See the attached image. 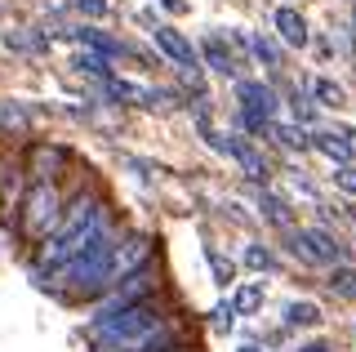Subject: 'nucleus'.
<instances>
[{"instance_id":"f257e3e1","label":"nucleus","mask_w":356,"mask_h":352,"mask_svg":"<svg viewBox=\"0 0 356 352\" xmlns=\"http://www.w3.org/2000/svg\"><path fill=\"white\" fill-rule=\"evenodd\" d=\"M98 241H107V210L98 201H89V196H76V201L67 205L63 223L44 237L40 268H63V263H72L76 255H85L89 246H98Z\"/></svg>"},{"instance_id":"f03ea898","label":"nucleus","mask_w":356,"mask_h":352,"mask_svg":"<svg viewBox=\"0 0 356 352\" xmlns=\"http://www.w3.org/2000/svg\"><path fill=\"white\" fill-rule=\"evenodd\" d=\"M111 259H116L111 237L98 241V246H89L85 255L63 263V290L67 294H98V290H107V285H116L111 281Z\"/></svg>"},{"instance_id":"7ed1b4c3","label":"nucleus","mask_w":356,"mask_h":352,"mask_svg":"<svg viewBox=\"0 0 356 352\" xmlns=\"http://www.w3.org/2000/svg\"><path fill=\"white\" fill-rule=\"evenodd\" d=\"M54 223H63V196L49 179H36L27 201H22V232L36 241V237H49Z\"/></svg>"},{"instance_id":"20e7f679","label":"nucleus","mask_w":356,"mask_h":352,"mask_svg":"<svg viewBox=\"0 0 356 352\" xmlns=\"http://www.w3.org/2000/svg\"><path fill=\"white\" fill-rule=\"evenodd\" d=\"M152 290H156V272H152V263H143V268L129 272L120 285H111V294L94 307V321H103V317H116V312H125V307H134V303L152 299Z\"/></svg>"},{"instance_id":"39448f33","label":"nucleus","mask_w":356,"mask_h":352,"mask_svg":"<svg viewBox=\"0 0 356 352\" xmlns=\"http://www.w3.org/2000/svg\"><path fill=\"white\" fill-rule=\"evenodd\" d=\"M289 250L307 263H343L339 237H330L325 227H298V232H289Z\"/></svg>"},{"instance_id":"423d86ee","label":"nucleus","mask_w":356,"mask_h":352,"mask_svg":"<svg viewBox=\"0 0 356 352\" xmlns=\"http://www.w3.org/2000/svg\"><path fill=\"white\" fill-rule=\"evenodd\" d=\"M152 40L161 45V54H165L170 63H178L183 72H192V76H196V49H192V40H187L183 31H174V27L156 23V27H152Z\"/></svg>"},{"instance_id":"0eeeda50","label":"nucleus","mask_w":356,"mask_h":352,"mask_svg":"<svg viewBox=\"0 0 356 352\" xmlns=\"http://www.w3.org/2000/svg\"><path fill=\"white\" fill-rule=\"evenodd\" d=\"M205 138H209V147H218V152H222V157L241 161V170L250 174V179H267V161H263L259 152L250 147V143H236V138H222V134H214V129H205Z\"/></svg>"},{"instance_id":"6e6552de","label":"nucleus","mask_w":356,"mask_h":352,"mask_svg":"<svg viewBox=\"0 0 356 352\" xmlns=\"http://www.w3.org/2000/svg\"><path fill=\"white\" fill-rule=\"evenodd\" d=\"M312 147H321L334 165H348L356 157V134L343 129V125L339 129H316V134H312Z\"/></svg>"},{"instance_id":"1a4fd4ad","label":"nucleus","mask_w":356,"mask_h":352,"mask_svg":"<svg viewBox=\"0 0 356 352\" xmlns=\"http://www.w3.org/2000/svg\"><path fill=\"white\" fill-rule=\"evenodd\" d=\"M236 94H241V112L263 116V120H272V116H276V94L267 90L263 81H241V85H236Z\"/></svg>"},{"instance_id":"9d476101","label":"nucleus","mask_w":356,"mask_h":352,"mask_svg":"<svg viewBox=\"0 0 356 352\" xmlns=\"http://www.w3.org/2000/svg\"><path fill=\"white\" fill-rule=\"evenodd\" d=\"M272 23H276V36H281L285 45H294V49L307 45V23H303V14H298V9L281 5V9L272 14Z\"/></svg>"},{"instance_id":"9b49d317","label":"nucleus","mask_w":356,"mask_h":352,"mask_svg":"<svg viewBox=\"0 0 356 352\" xmlns=\"http://www.w3.org/2000/svg\"><path fill=\"white\" fill-rule=\"evenodd\" d=\"M72 36L81 40V45H89L94 54H107V58H116V54H120V45H116V40H111V36H103V31H94V27H76Z\"/></svg>"},{"instance_id":"f8f14e48","label":"nucleus","mask_w":356,"mask_h":352,"mask_svg":"<svg viewBox=\"0 0 356 352\" xmlns=\"http://www.w3.org/2000/svg\"><path fill=\"white\" fill-rule=\"evenodd\" d=\"M205 58H209V67L222 72V76H232V67H236V63H232V54L222 49V40H218V36H209V40H205Z\"/></svg>"},{"instance_id":"ddd939ff","label":"nucleus","mask_w":356,"mask_h":352,"mask_svg":"<svg viewBox=\"0 0 356 352\" xmlns=\"http://www.w3.org/2000/svg\"><path fill=\"white\" fill-rule=\"evenodd\" d=\"M285 321L289 326H321V307L316 303H289L285 307Z\"/></svg>"},{"instance_id":"4468645a","label":"nucleus","mask_w":356,"mask_h":352,"mask_svg":"<svg viewBox=\"0 0 356 352\" xmlns=\"http://www.w3.org/2000/svg\"><path fill=\"white\" fill-rule=\"evenodd\" d=\"M259 303H263V285H241V290H236V303H232V307H236V312H254Z\"/></svg>"},{"instance_id":"2eb2a0df","label":"nucleus","mask_w":356,"mask_h":352,"mask_svg":"<svg viewBox=\"0 0 356 352\" xmlns=\"http://www.w3.org/2000/svg\"><path fill=\"white\" fill-rule=\"evenodd\" d=\"M245 263H250L254 272H272L276 268V255H272V250H263V246H250V250H245Z\"/></svg>"},{"instance_id":"dca6fc26","label":"nucleus","mask_w":356,"mask_h":352,"mask_svg":"<svg viewBox=\"0 0 356 352\" xmlns=\"http://www.w3.org/2000/svg\"><path fill=\"white\" fill-rule=\"evenodd\" d=\"M312 94H316V103H325V107H339L343 103V90L334 81H316V85H312Z\"/></svg>"},{"instance_id":"f3484780","label":"nucleus","mask_w":356,"mask_h":352,"mask_svg":"<svg viewBox=\"0 0 356 352\" xmlns=\"http://www.w3.org/2000/svg\"><path fill=\"white\" fill-rule=\"evenodd\" d=\"M241 40H245V45L254 49V58H259V63H267V67H276V49L267 45L263 36H241Z\"/></svg>"},{"instance_id":"a211bd4d","label":"nucleus","mask_w":356,"mask_h":352,"mask_svg":"<svg viewBox=\"0 0 356 352\" xmlns=\"http://www.w3.org/2000/svg\"><path fill=\"white\" fill-rule=\"evenodd\" d=\"M81 67L85 72H94V76H103V81H111V67H107V54H81Z\"/></svg>"},{"instance_id":"6ab92c4d","label":"nucleus","mask_w":356,"mask_h":352,"mask_svg":"<svg viewBox=\"0 0 356 352\" xmlns=\"http://www.w3.org/2000/svg\"><path fill=\"white\" fill-rule=\"evenodd\" d=\"M276 134H281V143H285V147H298V152H303L307 143H312V138H307L298 125H276Z\"/></svg>"},{"instance_id":"aec40b11","label":"nucleus","mask_w":356,"mask_h":352,"mask_svg":"<svg viewBox=\"0 0 356 352\" xmlns=\"http://www.w3.org/2000/svg\"><path fill=\"white\" fill-rule=\"evenodd\" d=\"M205 259H209V268H214V281H218V285H227V281H232V263L222 259L218 250H205Z\"/></svg>"},{"instance_id":"412c9836","label":"nucleus","mask_w":356,"mask_h":352,"mask_svg":"<svg viewBox=\"0 0 356 352\" xmlns=\"http://www.w3.org/2000/svg\"><path fill=\"white\" fill-rule=\"evenodd\" d=\"M263 214H267V218H272V223H276V227H285V223H289V214H285V205H281V201H276V196H263Z\"/></svg>"},{"instance_id":"4be33fe9","label":"nucleus","mask_w":356,"mask_h":352,"mask_svg":"<svg viewBox=\"0 0 356 352\" xmlns=\"http://www.w3.org/2000/svg\"><path fill=\"white\" fill-rule=\"evenodd\" d=\"M356 272H348V268H339V272H334V277H330V290H339V294H352L356 290Z\"/></svg>"},{"instance_id":"5701e85b","label":"nucleus","mask_w":356,"mask_h":352,"mask_svg":"<svg viewBox=\"0 0 356 352\" xmlns=\"http://www.w3.org/2000/svg\"><path fill=\"white\" fill-rule=\"evenodd\" d=\"M334 183H339L343 192H356V170L352 165H334Z\"/></svg>"},{"instance_id":"b1692460","label":"nucleus","mask_w":356,"mask_h":352,"mask_svg":"<svg viewBox=\"0 0 356 352\" xmlns=\"http://www.w3.org/2000/svg\"><path fill=\"white\" fill-rule=\"evenodd\" d=\"M232 312H236L232 303H218L214 317H209V326H214V330H232Z\"/></svg>"},{"instance_id":"393cba45","label":"nucleus","mask_w":356,"mask_h":352,"mask_svg":"<svg viewBox=\"0 0 356 352\" xmlns=\"http://www.w3.org/2000/svg\"><path fill=\"white\" fill-rule=\"evenodd\" d=\"M81 14H89V18H103L107 14V0H72Z\"/></svg>"},{"instance_id":"a878e982","label":"nucleus","mask_w":356,"mask_h":352,"mask_svg":"<svg viewBox=\"0 0 356 352\" xmlns=\"http://www.w3.org/2000/svg\"><path fill=\"white\" fill-rule=\"evenodd\" d=\"M165 9H174V14H183L187 5H183V0H165Z\"/></svg>"},{"instance_id":"bb28decb","label":"nucleus","mask_w":356,"mask_h":352,"mask_svg":"<svg viewBox=\"0 0 356 352\" xmlns=\"http://www.w3.org/2000/svg\"><path fill=\"white\" fill-rule=\"evenodd\" d=\"M236 352H263V348H236Z\"/></svg>"}]
</instances>
